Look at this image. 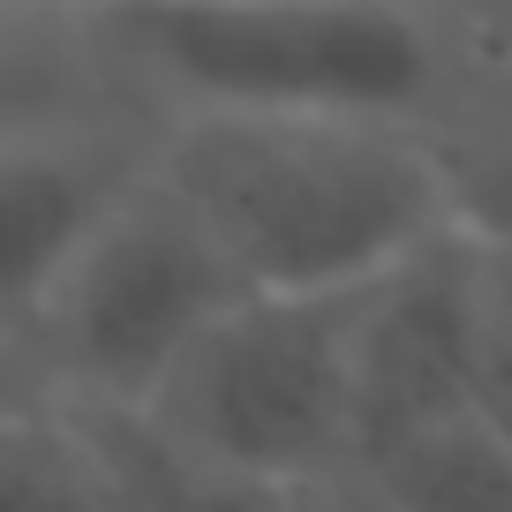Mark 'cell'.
Here are the masks:
<instances>
[{"instance_id": "obj_1", "label": "cell", "mask_w": 512, "mask_h": 512, "mask_svg": "<svg viewBox=\"0 0 512 512\" xmlns=\"http://www.w3.org/2000/svg\"><path fill=\"white\" fill-rule=\"evenodd\" d=\"M159 166L256 294H354L452 234L445 136L369 113H174Z\"/></svg>"}, {"instance_id": "obj_2", "label": "cell", "mask_w": 512, "mask_h": 512, "mask_svg": "<svg viewBox=\"0 0 512 512\" xmlns=\"http://www.w3.org/2000/svg\"><path fill=\"white\" fill-rule=\"evenodd\" d=\"M61 23L159 121L369 113L445 128L460 83L452 38L422 0H106Z\"/></svg>"}, {"instance_id": "obj_3", "label": "cell", "mask_w": 512, "mask_h": 512, "mask_svg": "<svg viewBox=\"0 0 512 512\" xmlns=\"http://www.w3.org/2000/svg\"><path fill=\"white\" fill-rule=\"evenodd\" d=\"M354 294H241L166 377L136 430L159 460L241 490L332 497L362 460Z\"/></svg>"}, {"instance_id": "obj_4", "label": "cell", "mask_w": 512, "mask_h": 512, "mask_svg": "<svg viewBox=\"0 0 512 512\" xmlns=\"http://www.w3.org/2000/svg\"><path fill=\"white\" fill-rule=\"evenodd\" d=\"M241 294L256 287L159 166L61 264V279L8 317L16 369L38 377L23 400H53L91 422H144L166 377Z\"/></svg>"}, {"instance_id": "obj_5", "label": "cell", "mask_w": 512, "mask_h": 512, "mask_svg": "<svg viewBox=\"0 0 512 512\" xmlns=\"http://www.w3.org/2000/svg\"><path fill=\"white\" fill-rule=\"evenodd\" d=\"M475 309H482V234L422 241L407 264L362 287L354 354H362V475L369 460L475 415Z\"/></svg>"}, {"instance_id": "obj_6", "label": "cell", "mask_w": 512, "mask_h": 512, "mask_svg": "<svg viewBox=\"0 0 512 512\" xmlns=\"http://www.w3.org/2000/svg\"><path fill=\"white\" fill-rule=\"evenodd\" d=\"M159 113L53 106L8 121L0 159V219H8V317L61 279V264L159 174Z\"/></svg>"}, {"instance_id": "obj_7", "label": "cell", "mask_w": 512, "mask_h": 512, "mask_svg": "<svg viewBox=\"0 0 512 512\" xmlns=\"http://www.w3.org/2000/svg\"><path fill=\"white\" fill-rule=\"evenodd\" d=\"M0 512H159V505L106 422L16 392L8 445H0Z\"/></svg>"}, {"instance_id": "obj_8", "label": "cell", "mask_w": 512, "mask_h": 512, "mask_svg": "<svg viewBox=\"0 0 512 512\" xmlns=\"http://www.w3.org/2000/svg\"><path fill=\"white\" fill-rule=\"evenodd\" d=\"M339 512H512V437L490 422H452L369 460L339 490Z\"/></svg>"}, {"instance_id": "obj_9", "label": "cell", "mask_w": 512, "mask_h": 512, "mask_svg": "<svg viewBox=\"0 0 512 512\" xmlns=\"http://www.w3.org/2000/svg\"><path fill=\"white\" fill-rule=\"evenodd\" d=\"M445 159L452 181H460V219L490 241H512V98L467 113V121H445Z\"/></svg>"}, {"instance_id": "obj_10", "label": "cell", "mask_w": 512, "mask_h": 512, "mask_svg": "<svg viewBox=\"0 0 512 512\" xmlns=\"http://www.w3.org/2000/svg\"><path fill=\"white\" fill-rule=\"evenodd\" d=\"M475 422L512 437V241L482 234V309H475Z\"/></svg>"}, {"instance_id": "obj_11", "label": "cell", "mask_w": 512, "mask_h": 512, "mask_svg": "<svg viewBox=\"0 0 512 512\" xmlns=\"http://www.w3.org/2000/svg\"><path fill=\"white\" fill-rule=\"evenodd\" d=\"M16 8H61L68 16V8H106V0H16Z\"/></svg>"}, {"instance_id": "obj_12", "label": "cell", "mask_w": 512, "mask_h": 512, "mask_svg": "<svg viewBox=\"0 0 512 512\" xmlns=\"http://www.w3.org/2000/svg\"><path fill=\"white\" fill-rule=\"evenodd\" d=\"M497 8H512V0H497Z\"/></svg>"}]
</instances>
